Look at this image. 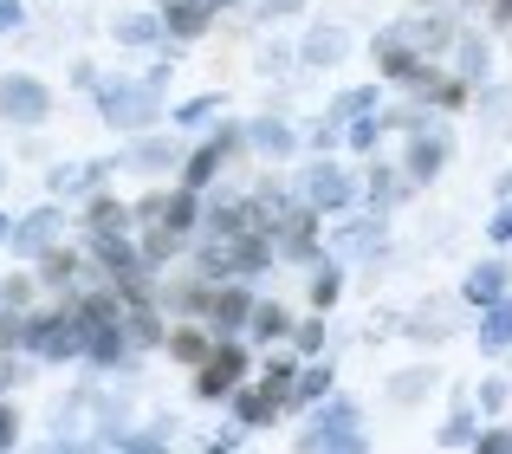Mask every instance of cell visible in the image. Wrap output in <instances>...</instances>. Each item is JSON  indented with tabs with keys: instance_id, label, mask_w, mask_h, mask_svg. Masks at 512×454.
<instances>
[{
	"instance_id": "277c9868",
	"label": "cell",
	"mask_w": 512,
	"mask_h": 454,
	"mask_svg": "<svg viewBox=\"0 0 512 454\" xmlns=\"http://www.w3.org/2000/svg\"><path fill=\"white\" fill-rule=\"evenodd\" d=\"M506 292V266H480V273H467V299H500Z\"/></svg>"
},
{
	"instance_id": "8992f818",
	"label": "cell",
	"mask_w": 512,
	"mask_h": 454,
	"mask_svg": "<svg viewBox=\"0 0 512 454\" xmlns=\"http://www.w3.org/2000/svg\"><path fill=\"white\" fill-rule=\"evenodd\" d=\"M318 390H331V370H305L299 377V396H318Z\"/></svg>"
},
{
	"instance_id": "3957f363",
	"label": "cell",
	"mask_w": 512,
	"mask_h": 454,
	"mask_svg": "<svg viewBox=\"0 0 512 454\" xmlns=\"http://www.w3.org/2000/svg\"><path fill=\"white\" fill-rule=\"evenodd\" d=\"M480 344H487V351H506V344H512V305H493V312H487Z\"/></svg>"
},
{
	"instance_id": "9c48e42d",
	"label": "cell",
	"mask_w": 512,
	"mask_h": 454,
	"mask_svg": "<svg viewBox=\"0 0 512 454\" xmlns=\"http://www.w3.org/2000/svg\"><path fill=\"white\" fill-rule=\"evenodd\" d=\"M260 331H266V338H279V331H286V312H279V305H273V312H260Z\"/></svg>"
},
{
	"instance_id": "7a4b0ae2",
	"label": "cell",
	"mask_w": 512,
	"mask_h": 454,
	"mask_svg": "<svg viewBox=\"0 0 512 454\" xmlns=\"http://www.w3.org/2000/svg\"><path fill=\"white\" fill-rule=\"evenodd\" d=\"M305 189H312V202H325V208H338V202H344V195H350V182H344V176H338V169H331V163H325V169H312V182H305Z\"/></svg>"
},
{
	"instance_id": "6da1fadb",
	"label": "cell",
	"mask_w": 512,
	"mask_h": 454,
	"mask_svg": "<svg viewBox=\"0 0 512 454\" xmlns=\"http://www.w3.org/2000/svg\"><path fill=\"white\" fill-rule=\"evenodd\" d=\"M305 448H363V435H357V416L338 403V409H325V416L312 422V435H305Z\"/></svg>"
},
{
	"instance_id": "52a82bcc",
	"label": "cell",
	"mask_w": 512,
	"mask_h": 454,
	"mask_svg": "<svg viewBox=\"0 0 512 454\" xmlns=\"http://www.w3.org/2000/svg\"><path fill=\"white\" fill-rule=\"evenodd\" d=\"M312 299H318V305H331V299H338V273H325V279H318V286H312Z\"/></svg>"
},
{
	"instance_id": "5b68a950",
	"label": "cell",
	"mask_w": 512,
	"mask_h": 454,
	"mask_svg": "<svg viewBox=\"0 0 512 454\" xmlns=\"http://www.w3.org/2000/svg\"><path fill=\"white\" fill-rule=\"evenodd\" d=\"M441 156H448V143H441V137L428 143V137H422V143H415V156H409V169H415V176H435Z\"/></svg>"
},
{
	"instance_id": "ba28073f",
	"label": "cell",
	"mask_w": 512,
	"mask_h": 454,
	"mask_svg": "<svg viewBox=\"0 0 512 454\" xmlns=\"http://www.w3.org/2000/svg\"><path fill=\"white\" fill-rule=\"evenodd\" d=\"M260 143H266V150H286L292 137H286V130H279V124H260Z\"/></svg>"
},
{
	"instance_id": "30bf717a",
	"label": "cell",
	"mask_w": 512,
	"mask_h": 454,
	"mask_svg": "<svg viewBox=\"0 0 512 454\" xmlns=\"http://www.w3.org/2000/svg\"><path fill=\"white\" fill-rule=\"evenodd\" d=\"M493 234H500V240H512V208H500V221H493Z\"/></svg>"
}]
</instances>
